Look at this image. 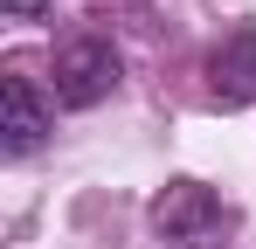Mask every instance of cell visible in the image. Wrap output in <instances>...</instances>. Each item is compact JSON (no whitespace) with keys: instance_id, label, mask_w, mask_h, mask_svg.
Returning a JSON list of instances; mask_svg holds the SVG:
<instances>
[{"instance_id":"1","label":"cell","mask_w":256,"mask_h":249,"mask_svg":"<svg viewBox=\"0 0 256 249\" xmlns=\"http://www.w3.org/2000/svg\"><path fill=\"white\" fill-rule=\"evenodd\" d=\"M228 228H236V208L208 180H166L152 201V236L166 249H214Z\"/></svg>"},{"instance_id":"4","label":"cell","mask_w":256,"mask_h":249,"mask_svg":"<svg viewBox=\"0 0 256 249\" xmlns=\"http://www.w3.org/2000/svg\"><path fill=\"white\" fill-rule=\"evenodd\" d=\"M0 132H7V152H14V160L35 152L48 138V104H42V90L21 76V70L0 76Z\"/></svg>"},{"instance_id":"3","label":"cell","mask_w":256,"mask_h":249,"mask_svg":"<svg viewBox=\"0 0 256 249\" xmlns=\"http://www.w3.org/2000/svg\"><path fill=\"white\" fill-rule=\"evenodd\" d=\"M208 97L214 104H256V28H236V35L214 42V56H208Z\"/></svg>"},{"instance_id":"5","label":"cell","mask_w":256,"mask_h":249,"mask_svg":"<svg viewBox=\"0 0 256 249\" xmlns=\"http://www.w3.org/2000/svg\"><path fill=\"white\" fill-rule=\"evenodd\" d=\"M0 7H7V14H21V21H35V14H42L48 0H0Z\"/></svg>"},{"instance_id":"2","label":"cell","mask_w":256,"mask_h":249,"mask_svg":"<svg viewBox=\"0 0 256 249\" xmlns=\"http://www.w3.org/2000/svg\"><path fill=\"white\" fill-rule=\"evenodd\" d=\"M118 90V48L104 35H76L56 48V104H70V111H90V104H104Z\"/></svg>"}]
</instances>
